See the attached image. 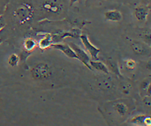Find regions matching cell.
I'll return each instance as SVG.
<instances>
[{
    "label": "cell",
    "instance_id": "6da1fadb",
    "mask_svg": "<svg viewBox=\"0 0 151 126\" xmlns=\"http://www.w3.org/2000/svg\"><path fill=\"white\" fill-rule=\"evenodd\" d=\"M133 108L132 100L117 99L105 103L102 111L107 120L113 124H120L127 118Z\"/></svg>",
    "mask_w": 151,
    "mask_h": 126
},
{
    "label": "cell",
    "instance_id": "7a4b0ae2",
    "mask_svg": "<svg viewBox=\"0 0 151 126\" xmlns=\"http://www.w3.org/2000/svg\"><path fill=\"white\" fill-rule=\"evenodd\" d=\"M52 72V68L45 62H40L31 69L32 76L38 80H44L49 78L51 76Z\"/></svg>",
    "mask_w": 151,
    "mask_h": 126
},
{
    "label": "cell",
    "instance_id": "3957f363",
    "mask_svg": "<svg viewBox=\"0 0 151 126\" xmlns=\"http://www.w3.org/2000/svg\"><path fill=\"white\" fill-rule=\"evenodd\" d=\"M13 14L21 23H24L31 19L33 15V9L30 5L24 3L15 8Z\"/></svg>",
    "mask_w": 151,
    "mask_h": 126
},
{
    "label": "cell",
    "instance_id": "277c9868",
    "mask_svg": "<svg viewBox=\"0 0 151 126\" xmlns=\"http://www.w3.org/2000/svg\"><path fill=\"white\" fill-rule=\"evenodd\" d=\"M105 75L100 76L97 79L98 87L102 91H109L114 89L116 88V82L114 79L111 76Z\"/></svg>",
    "mask_w": 151,
    "mask_h": 126
},
{
    "label": "cell",
    "instance_id": "5b68a950",
    "mask_svg": "<svg viewBox=\"0 0 151 126\" xmlns=\"http://www.w3.org/2000/svg\"><path fill=\"white\" fill-rule=\"evenodd\" d=\"M42 7L47 12L52 14H60L63 8L60 0H44Z\"/></svg>",
    "mask_w": 151,
    "mask_h": 126
},
{
    "label": "cell",
    "instance_id": "8992f818",
    "mask_svg": "<svg viewBox=\"0 0 151 126\" xmlns=\"http://www.w3.org/2000/svg\"><path fill=\"white\" fill-rule=\"evenodd\" d=\"M81 42L83 43L84 48L90 55V57L93 60H99L98 55L100 51V49L97 48L90 41L88 37L86 35H81L80 37Z\"/></svg>",
    "mask_w": 151,
    "mask_h": 126
},
{
    "label": "cell",
    "instance_id": "52a82bcc",
    "mask_svg": "<svg viewBox=\"0 0 151 126\" xmlns=\"http://www.w3.org/2000/svg\"><path fill=\"white\" fill-rule=\"evenodd\" d=\"M69 45L75 52L76 55L77 56V59H79L81 62H83V64L88 69H92L90 65V61L91 59L87 53L80 47H79L78 45H76L73 42H70Z\"/></svg>",
    "mask_w": 151,
    "mask_h": 126
},
{
    "label": "cell",
    "instance_id": "ba28073f",
    "mask_svg": "<svg viewBox=\"0 0 151 126\" xmlns=\"http://www.w3.org/2000/svg\"><path fill=\"white\" fill-rule=\"evenodd\" d=\"M118 77V87L120 92L125 95H129L132 90H133V84L132 82L127 78L122 76L117 77Z\"/></svg>",
    "mask_w": 151,
    "mask_h": 126
},
{
    "label": "cell",
    "instance_id": "9c48e42d",
    "mask_svg": "<svg viewBox=\"0 0 151 126\" xmlns=\"http://www.w3.org/2000/svg\"><path fill=\"white\" fill-rule=\"evenodd\" d=\"M149 8L145 4H141L137 6L134 9V15L136 19L140 21H145L149 14Z\"/></svg>",
    "mask_w": 151,
    "mask_h": 126
},
{
    "label": "cell",
    "instance_id": "30bf717a",
    "mask_svg": "<svg viewBox=\"0 0 151 126\" xmlns=\"http://www.w3.org/2000/svg\"><path fill=\"white\" fill-rule=\"evenodd\" d=\"M51 46L56 49L60 50L63 53H64L66 56L71 58H76L77 56L73 48L70 46V45L62 44H52Z\"/></svg>",
    "mask_w": 151,
    "mask_h": 126
},
{
    "label": "cell",
    "instance_id": "8fae6325",
    "mask_svg": "<svg viewBox=\"0 0 151 126\" xmlns=\"http://www.w3.org/2000/svg\"><path fill=\"white\" fill-rule=\"evenodd\" d=\"M104 19L111 22H119L123 19V15L121 12L117 9H110L104 13Z\"/></svg>",
    "mask_w": 151,
    "mask_h": 126
},
{
    "label": "cell",
    "instance_id": "7c38bea8",
    "mask_svg": "<svg viewBox=\"0 0 151 126\" xmlns=\"http://www.w3.org/2000/svg\"><path fill=\"white\" fill-rule=\"evenodd\" d=\"M130 47L133 51L138 55H145L149 51L146 45L139 41L133 40L131 42Z\"/></svg>",
    "mask_w": 151,
    "mask_h": 126
},
{
    "label": "cell",
    "instance_id": "4fadbf2b",
    "mask_svg": "<svg viewBox=\"0 0 151 126\" xmlns=\"http://www.w3.org/2000/svg\"><path fill=\"white\" fill-rule=\"evenodd\" d=\"M90 65L91 68L101 72L104 73V74H109L110 71L106 64L101 61H99V60L91 59L90 61Z\"/></svg>",
    "mask_w": 151,
    "mask_h": 126
},
{
    "label": "cell",
    "instance_id": "5bb4252c",
    "mask_svg": "<svg viewBox=\"0 0 151 126\" xmlns=\"http://www.w3.org/2000/svg\"><path fill=\"white\" fill-rule=\"evenodd\" d=\"M109 69L110 71L113 72L115 75H116L117 77L120 76L121 74L120 72L119 69V66L117 63L111 59H109L107 61V65H106Z\"/></svg>",
    "mask_w": 151,
    "mask_h": 126
},
{
    "label": "cell",
    "instance_id": "9a60e30c",
    "mask_svg": "<svg viewBox=\"0 0 151 126\" xmlns=\"http://www.w3.org/2000/svg\"><path fill=\"white\" fill-rule=\"evenodd\" d=\"M146 117L145 115H138L133 117L130 120V123L136 125H145V120Z\"/></svg>",
    "mask_w": 151,
    "mask_h": 126
},
{
    "label": "cell",
    "instance_id": "2e32d148",
    "mask_svg": "<svg viewBox=\"0 0 151 126\" xmlns=\"http://www.w3.org/2000/svg\"><path fill=\"white\" fill-rule=\"evenodd\" d=\"M52 44L51 38L50 35H46L39 42V47L42 49H45Z\"/></svg>",
    "mask_w": 151,
    "mask_h": 126
},
{
    "label": "cell",
    "instance_id": "e0dca14e",
    "mask_svg": "<svg viewBox=\"0 0 151 126\" xmlns=\"http://www.w3.org/2000/svg\"><path fill=\"white\" fill-rule=\"evenodd\" d=\"M24 48L25 49L28 51H31L32 49L34 48V47L36 45V42L35 41L31 38H28L25 41V42L24 44Z\"/></svg>",
    "mask_w": 151,
    "mask_h": 126
},
{
    "label": "cell",
    "instance_id": "ac0fdd59",
    "mask_svg": "<svg viewBox=\"0 0 151 126\" xmlns=\"http://www.w3.org/2000/svg\"><path fill=\"white\" fill-rule=\"evenodd\" d=\"M149 82H150V78H145L141 82L139 88H140V91L142 92V94H144V95L146 94V91H147Z\"/></svg>",
    "mask_w": 151,
    "mask_h": 126
},
{
    "label": "cell",
    "instance_id": "d6986e66",
    "mask_svg": "<svg viewBox=\"0 0 151 126\" xmlns=\"http://www.w3.org/2000/svg\"><path fill=\"white\" fill-rule=\"evenodd\" d=\"M124 64L125 67L129 70H133L136 68V62L132 59H127L124 61Z\"/></svg>",
    "mask_w": 151,
    "mask_h": 126
},
{
    "label": "cell",
    "instance_id": "ffe728a7",
    "mask_svg": "<svg viewBox=\"0 0 151 126\" xmlns=\"http://www.w3.org/2000/svg\"><path fill=\"white\" fill-rule=\"evenodd\" d=\"M8 61V63L11 66H15L17 65L19 61V58L18 55H16L15 54H12L9 56Z\"/></svg>",
    "mask_w": 151,
    "mask_h": 126
},
{
    "label": "cell",
    "instance_id": "44dd1931",
    "mask_svg": "<svg viewBox=\"0 0 151 126\" xmlns=\"http://www.w3.org/2000/svg\"><path fill=\"white\" fill-rule=\"evenodd\" d=\"M145 125L146 126H151V117L146 116L145 120Z\"/></svg>",
    "mask_w": 151,
    "mask_h": 126
},
{
    "label": "cell",
    "instance_id": "7402d4cb",
    "mask_svg": "<svg viewBox=\"0 0 151 126\" xmlns=\"http://www.w3.org/2000/svg\"><path fill=\"white\" fill-rule=\"evenodd\" d=\"M147 95L151 96V78H150V82L147 87V89L146 91V94Z\"/></svg>",
    "mask_w": 151,
    "mask_h": 126
},
{
    "label": "cell",
    "instance_id": "603a6c76",
    "mask_svg": "<svg viewBox=\"0 0 151 126\" xmlns=\"http://www.w3.org/2000/svg\"><path fill=\"white\" fill-rule=\"evenodd\" d=\"M5 25V21L2 16H0V31L2 29L4 26Z\"/></svg>",
    "mask_w": 151,
    "mask_h": 126
},
{
    "label": "cell",
    "instance_id": "cb8c5ba5",
    "mask_svg": "<svg viewBox=\"0 0 151 126\" xmlns=\"http://www.w3.org/2000/svg\"><path fill=\"white\" fill-rule=\"evenodd\" d=\"M79 0H69V4L70 6H72L73 4H74L76 2H78Z\"/></svg>",
    "mask_w": 151,
    "mask_h": 126
},
{
    "label": "cell",
    "instance_id": "d4e9b609",
    "mask_svg": "<svg viewBox=\"0 0 151 126\" xmlns=\"http://www.w3.org/2000/svg\"><path fill=\"white\" fill-rule=\"evenodd\" d=\"M141 1H142L143 2H144V1H147V0H141Z\"/></svg>",
    "mask_w": 151,
    "mask_h": 126
}]
</instances>
